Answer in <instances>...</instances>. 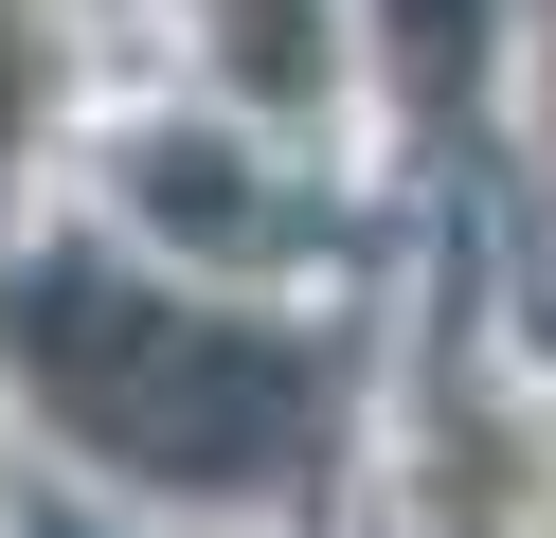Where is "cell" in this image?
<instances>
[{
  "instance_id": "cell-1",
  "label": "cell",
  "mask_w": 556,
  "mask_h": 538,
  "mask_svg": "<svg viewBox=\"0 0 556 538\" xmlns=\"http://www.w3.org/2000/svg\"><path fill=\"white\" fill-rule=\"evenodd\" d=\"M216 72L252 108H324L341 90V18L324 0H216Z\"/></svg>"
}]
</instances>
